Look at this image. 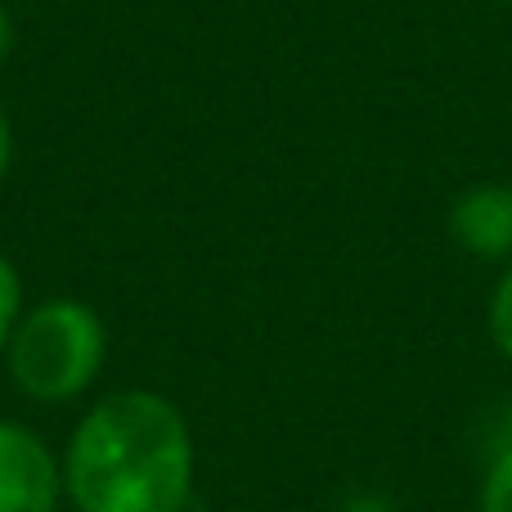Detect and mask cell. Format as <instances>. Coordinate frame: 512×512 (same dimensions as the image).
Wrapping results in <instances>:
<instances>
[{"instance_id": "2", "label": "cell", "mask_w": 512, "mask_h": 512, "mask_svg": "<svg viewBox=\"0 0 512 512\" xmlns=\"http://www.w3.org/2000/svg\"><path fill=\"white\" fill-rule=\"evenodd\" d=\"M9 378L36 405L81 400L108 360V328L95 306L77 297H50L23 310L5 346Z\"/></svg>"}, {"instance_id": "4", "label": "cell", "mask_w": 512, "mask_h": 512, "mask_svg": "<svg viewBox=\"0 0 512 512\" xmlns=\"http://www.w3.org/2000/svg\"><path fill=\"white\" fill-rule=\"evenodd\" d=\"M450 234L477 261H512V185H472L454 198Z\"/></svg>"}, {"instance_id": "7", "label": "cell", "mask_w": 512, "mask_h": 512, "mask_svg": "<svg viewBox=\"0 0 512 512\" xmlns=\"http://www.w3.org/2000/svg\"><path fill=\"white\" fill-rule=\"evenodd\" d=\"M23 274L9 256H0V355H5L9 337H14L18 319H23Z\"/></svg>"}, {"instance_id": "5", "label": "cell", "mask_w": 512, "mask_h": 512, "mask_svg": "<svg viewBox=\"0 0 512 512\" xmlns=\"http://www.w3.org/2000/svg\"><path fill=\"white\" fill-rule=\"evenodd\" d=\"M477 512H512V441L490 459V468L481 472Z\"/></svg>"}, {"instance_id": "6", "label": "cell", "mask_w": 512, "mask_h": 512, "mask_svg": "<svg viewBox=\"0 0 512 512\" xmlns=\"http://www.w3.org/2000/svg\"><path fill=\"white\" fill-rule=\"evenodd\" d=\"M486 328H490V342H495V351L512 364V261L504 265V274H499L495 292H490Z\"/></svg>"}, {"instance_id": "1", "label": "cell", "mask_w": 512, "mask_h": 512, "mask_svg": "<svg viewBox=\"0 0 512 512\" xmlns=\"http://www.w3.org/2000/svg\"><path fill=\"white\" fill-rule=\"evenodd\" d=\"M77 512H185L194 499V432L162 391H113L81 414L63 454Z\"/></svg>"}, {"instance_id": "3", "label": "cell", "mask_w": 512, "mask_h": 512, "mask_svg": "<svg viewBox=\"0 0 512 512\" xmlns=\"http://www.w3.org/2000/svg\"><path fill=\"white\" fill-rule=\"evenodd\" d=\"M63 459L18 418H0V512H59Z\"/></svg>"}, {"instance_id": "10", "label": "cell", "mask_w": 512, "mask_h": 512, "mask_svg": "<svg viewBox=\"0 0 512 512\" xmlns=\"http://www.w3.org/2000/svg\"><path fill=\"white\" fill-rule=\"evenodd\" d=\"M9 50H14V18H9V9L0 5V63L9 59Z\"/></svg>"}, {"instance_id": "9", "label": "cell", "mask_w": 512, "mask_h": 512, "mask_svg": "<svg viewBox=\"0 0 512 512\" xmlns=\"http://www.w3.org/2000/svg\"><path fill=\"white\" fill-rule=\"evenodd\" d=\"M9 162H14V126H9L5 108H0V185L9 176Z\"/></svg>"}, {"instance_id": "8", "label": "cell", "mask_w": 512, "mask_h": 512, "mask_svg": "<svg viewBox=\"0 0 512 512\" xmlns=\"http://www.w3.org/2000/svg\"><path fill=\"white\" fill-rule=\"evenodd\" d=\"M337 512H400L387 495H351Z\"/></svg>"}]
</instances>
